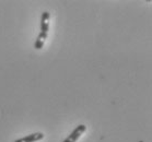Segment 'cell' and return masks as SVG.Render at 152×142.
<instances>
[{
	"label": "cell",
	"mask_w": 152,
	"mask_h": 142,
	"mask_svg": "<svg viewBox=\"0 0 152 142\" xmlns=\"http://www.w3.org/2000/svg\"><path fill=\"white\" fill-rule=\"evenodd\" d=\"M48 19H49V13L47 12V11H45V12H43V13H42V20L47 21Z\"/></svg>",
	"instance_id": "obj_4"
},
{
	"label": "cell",
	"mask_w": 152,
	"mask_h": 142,
	"mask_svg": "<svg viewBox=\"0 0 152 142\" xmlns=\"http://www.w3.org/2000/svg\"><path fill=\"white\" fill-rule=\"evenodd\" d=\"M14 142H23V141H22V139H18V140H15Z\"/></svg>",
	"instance_id": "obj_6"
},
{
	"label": "cell",
	"mask_w": 152,
	"mask_h": 142,
	"mask_svg": "<svg viewBox=\"0 0 152 142\" xmlns=\"http://www.w3.org/2000/svg\"><path fill=\"white\" fill-rule=\"evenodd\" d=\"M62 142H72L71 140H68V139H66V140H64Z\"/></svg>",
	"instance_id": "obj_7"
},
{
	"label": "cell",
	"mask_w": 152,
	"mask_h": 142,
	"mask_svg": "<svg viewBox=\"0 0 152 142\" xmlns=\"http://www.w3.org/2000/svg\"><path fill=\"white\" fill-rule=\"evenodd\" d=\"M41 32L43 33H47L48 32V23L46 22L44 24H41Z\"/></svg>",
	"instance_id": "obj_3"
},
{
	"label": "cell",
	"mask_w": 152,
	"mask_h": 142,
	"mask_svg": "<svg viewBox=\"0 0 152 142\" xmlns=\"http://www.w3.org/2000/svg\"><path fill=\"white\" fill-rule=\"evenodd\" d=\"M38 39H46V38H47V33H43V32H41V33H39V35H38Z\"/></svg>",
	"instance_id": "obj_5"
},
{
	"label": "cell",
	"mask_w": 152,
	"mask_h": 142,
	"mask_svg": "<svg viewBox=\"0 0 152 142\" xmlns=\"http://www.w3.org/2000/svg\"><path fill=\"white\" fill-rule=\"evenodd\" d=\"M43 138H44V135L41 133V132H38V133H33V135H26V137H24V138H22V141L23 142H35V141H38V140H42Z\"/></svg>",
	"instance_id": "obj_1"
},
{
	"label": "cell",
	"mask_w": 152,
	"mask_h": 142,
	"mask_svg": "<svg viewBox=\"0 0 152 142\" xmlns=\"http://www.w3.org/2000/svg\"><path fill=\"white\" fill-rule=\"evenodd\" d=\"M44 46V42L43 41H41V39H36L35 41V44H34V47H35V49H41L42 47Z\"/></svg>",
	"instance_id": "obj_2"
}]
</instances>
